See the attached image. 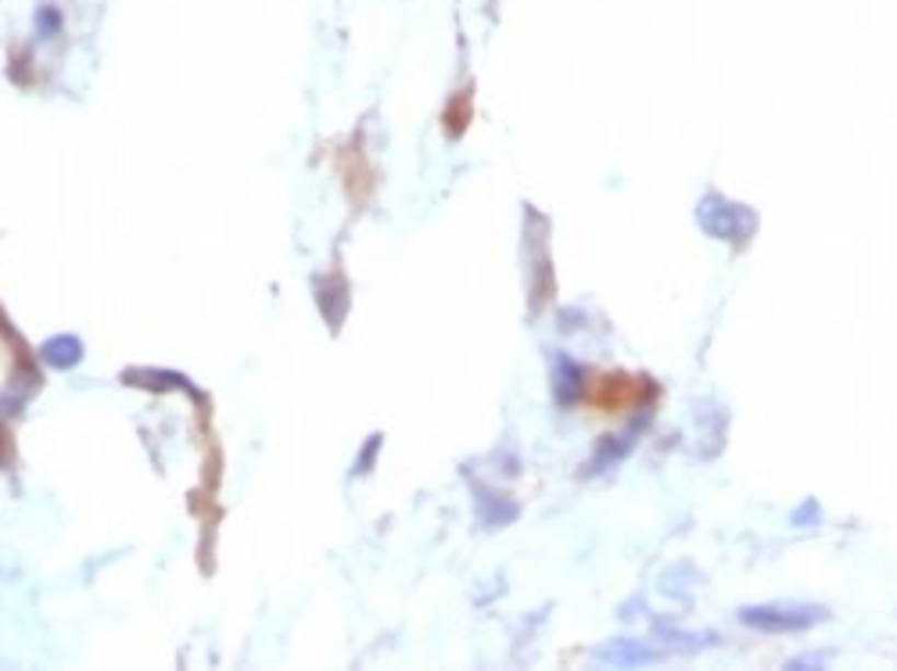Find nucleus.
<instances>
[{"label":"nucleus","instance_id":"nucleus-1","mask_svg":"<svg viewBox=\"0 0 897 671\" xmlns=\"http://www.w3.org/2000/svg\"><path fill=\"white\" fill-rule=\"evenodd\" d=\"M744 622L764 632H797L815 622H823V614H812V606H747Z\"/></svg>","mask_w":897,"mask_h":671}]
</instances>
